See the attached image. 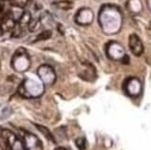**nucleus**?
Listing matches in <instances>:
<instances>
[{
	"label": "nucleus",
	"mask_w": 151,
	"mask_h": 150,
	"mask_svg": "<svg viewBox=\"0 0 151 150\" xmlns=\"http://www.w3.org/2000/svg\"><path fill=\"white\" fill-rule=\"evenodd\" d=\"M129 47L134 56H141L144 52V47L139 37L136 34L130 35L129 38Z\"/></svg>",
	"instance_id": "3"
},
{
	"label": "nucleus",
	"mask_w": 151,
	"mask_h": 150,
	"mask_svg": "<svg viewBox=\"0 0 151 150\" xmlns=\"http://www.w3.org/2000/svg\"><path fill=\"white\" fill-rule=\"evenodd\" d=\"M2 9H3V2L1 1V0H0V11L2 10Z\"/></svg>",
	"instance_id": "15"
},
{
	"label": "nucleus",
	"mask_w": 151,
	"mask_h": 150,
	"mask_svg": "<svg viewBox=\"0 0 151 150\" xmlns=\"http://www.w3.org/2000/svg\"><path fill=\"white\" fill-rule=\"evenodd\" d=\"M76 146L80 150H84L86 148V141L83 137H80L76 140Z\"/></svg>",
	"instance_id": "13"
},
{
	"label": "nucleus",
	"mask_w": 151,
	"mask_h": 150,
	"mask_svg": "<svg viewBox=\"0 0 151 150\" xmlns=\"http://www.w3.org/2000/svg\"><path fill=\"white\" fill-rule=\"evenodd\" d=\"M24 146L26 150H43V146L35 135L26 133L24 135Z\"/></svg>",
	"instance_id": "2"
},
{
	"label": "nucleus",
	"mask_w": 151,
	"mask_h": 150,
	"mask_svg": "<svg viewBox=\"0 0 151 150\" xmlns=\"http://www.w3.org/2000/svg\"><path fill=\"white\" fill-rule=\"evenodd\" d=\"M32 21V16L31 13L29 11H24L22 13V15L21 16V18L19 19V24L22 26V28H24L25 26H28L30 22Z\"/></svg>",
	"instance_id": "5"
},
{
	"label": "nucleus",
	"mask_w": 151,
	"mask_h": 150,
	"mask_svg": "<svg viewBox=\"0 0 151 150\" xmlns=\"http://www.w3.org/2000/svg\"><path fill=\"white\" fill-rule=\"evenodd\" d=\"M15 25L16 23L12 15H6L4 17L1 24H0V29H1L2 32H10L14 29Z\"/></svg>",
	"instance_id": "4"
},
{
	"label": "nucleus",
	"mask_w": 151,
	"mask_h": 150,
	"mask_svg": "<svg viewBox=\"0 0 151 150\" xmlns=\"http://www.w3.org/2000/svg\"><path fill=\"white\" fill-rule=\"evenodd\" d=\"M52 35V32L50 30H45L43 31L40 34H38L36 39H35V42L37 41H42V40H47V39L50 38Z\"/></svg>",
	"instance_id": "11"
},
{
	"label": "nucleus",
	"mask_w": 151,
	"mask_h": 150,
	"mask_svg": "<svg viewBox=\"0 0 151 150\" xmlns=\"http://www.w3.org/2000/svg\"><path fill=\"white\" fill-rule=\"evenodd\" d=\"M142 84L141 82L136 78H130L125 82V92L128 95L135 97L141 94Z\"/></svg>",
	"instance_id": "1"
},
{
	"label": "nucleus",
	"mask_w": 151,
	"mask_h": 150,
	"mask_svg": "<svg viewBox=\"0 0 151 150\" xmlns=\"http://www.w3.org/2000/svg\"><path fill=\"white\" fill-rule=\"evenodd\" d=\"M36 126V128L40 131L43 134H44V136L45 138H47L48 140H50V141H52V142H54L55 140H54V137H53V135L51 134V133L49 132V130L47 129V128H45V126H41V125H35ZM55 143V142H54Z\"/></svg>",
	"instance_id": "8"
},
{
	"label": "nucleus",
	"mask_w": 151,
	"mask_h": 150,
	"mask_svg": "<svg viewBox=\"0 0 151 150\" xmlns=\"http://www.w3.org/2000/svg\"><path fill=\"white\" fill-rule=\"evenodd\" d=\"M6 150H26L24 143L22 140H19V138H17L15 142L13 143V144H11L10 146H6Z\"/></svg>",
	"instance_id": "6"
},
{
	"label": "nucleus",
	"mask_w": 151,
	"mask_h": 150,
	"mask_svg": "<svg viewBox=\"0 0 151 150\" xmlns=\"http://www.w3.org/2000/svg\"><path fill=\"white\" fill-rule=\"evenodd\" d=\"M11 32H12V36L18 38V37H21L24 34V28H22L19 23H16L14 29H13Z\"/></svg>",
	"instance_id": "9"
},
{
	"label": "nucleus",
	"mask_w": 151,
	"mask_h": 150,
	"mask_svg": "<svg viewBox=\"0 0 151 150\" xmlns=\"http://www.w3.org/2000/svg\"><path fill=\"white\" fill-rule=\"evenodd\" d=\"M56 6H58V9H60L68 10V9H70L71 8H73V3L70 2V0H62V1H60V2L56 3Z\"/></svg>",
	"instance_id": "7"
},
{
	"label": "nucleus",
	"mask_w": 151,
	"mask_h": 150,
	"mask_svg": "<svg viewBox=\"0 0 151 150\" xmlns=\"http://www.w3.org/2000/svg\"><path fill=\"white\" fill-rule=\"evenodd\" d=\"M0 150H3V148H2V146H0Z\"/></svg>",
	"instance_id": "17"
},
{
	"label": "nucleus",
	"mask_w": 151,
	"mask_h": 150,
	"mask_svg": "<svg viewBox=\"0 0 151 150\" xmlns=\"http://www.w3.org/2000/svg\"><path fill=\"white\" fill-rule=\"evenodd\" d=\"M40 26H41L40 19H32L30 22V23L28 25V29L30 30V32H35L40 28Z\"/></svg>",
	"instance_id": "10"
},
{
	"label": "nucleus",
	"mask_w": 151,
	"mask_h": 150,
	"mask_svg": "<svg viewBox=\"0 0 151 150\" xmlns=\"http://www.w3.org/2000/svg\"><path fill=\"white\" fill-rule=\"evenodd\" d=\"M28 1L29 0H10V3L12 6H16V8L23 9L28 4Z\"/></svg>",
	"instance_id": "12"
},
{
	"label": "nucleus",
	"mask_w": 151,
	"mask_h": 150,
	"mask_svg": "<svg viewBox=\"0 0 151 150\" xmlns=\"http://www.w3.org/2000/svg\"><path fill=\"white\" fill-rule=\"evenodd\" d=\"M4 17H5V16H3V15L1 14V12H0V24H1V22H2V21H3Z\"/></svg>",
	"instance_id": "14"
},
{
	"label": "nucleus",
	"mask_w": 151,
	"mask_h": 150,
	"mask_svg": "<svg viewBox=\"0 0 151 150\" xmlns=\"http://www.w3.org/2000/svg\"><path fill=\"white\" fill-rule=\"evenodd\" d=\"M56 150H67L66 148H61V147H60V148H57Z\"/></svg>",
	"instance_id": "16"
}]
</instances>
